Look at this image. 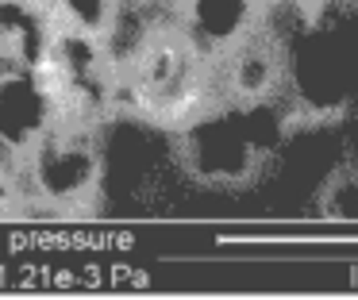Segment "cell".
I'll list each match as a JSON object with an SVG mask.
<instances>
[{"mask_svg": "<svg viewBox=\"0 0 358 300\" xmlns=\"http://www.w3.org/2000/svg\"><path fill=\"white\" fill-rule=\"evenodd\" d=\"M224 104H266L285 97V46L262 27L216 62Z\"/></svg>", "mask_w": 358, "mask_h": 300, "instance_id": "3957f363", "label": "cell"}, {"mask_svg": "<svg viewBox=\"0 0 358 300\" xmlns=\"http://www.w3.org/2000/svg\"><path fill=\"white\" fill-rule=\"evenodd\" d=\"M224 104L216 62L201 58L181 38L178 23L155 38L131 69L116 77L112 89V115H131L166 135H181L204 112Z\"/></svg>", "mask_w": 358, "mask_h": 300, "instance_id": "6da1fadb", "label": "cell"}, {"mask_svg": "<svg viewBox=\"0 0 358 300\" xmlns=\"http://www.w3.org/2000/svg\"><path fill=\"white\" fill-rule=\"evenodd\" d=\"M266 0H178V31L201 58L220 62L262 27Z\"/></svg>", "mask_w": 358, "mask_h": 300, "instance_id": "277c9868", "label": "cell"}, {"mask_svg": "<svg viewBox=\"0 0 358 300\" xmlns=\"http://www.w3.org/2000/svg\"><path fill=\"white\" fill-rule=\"evenodd\" d=\"M112 4L116 0H47V12L55 20V27H70L81 35H101V27L108 23Z\"/></svg>", "mask_w": 358, "mask_h": 300, "instance_id": "5b68a950", "label": "cell"}, {"mask_svg": "<svg viewBox=\"0 0 358 300\" xmlns=\"http://www.w3.org/2000/svg\"><path fill=\"white\" fill-rule=\"evenodd\" d=\"M20 192L50 212H85L104 192L101 123L50 120L20 158Z\"/></svg>", "mask_w": 358, "mask_h": 300, "instance_id": "7a4b0ae2", "label": "cell"}, {"mask_svg": "<svg viewBox=\"0 0 358 300\" xmlns=\"http://www.w3.org/2000/svg\"><path fill=\"white\" fill-rule=\"evenodd\" d=\"M173 4H178V0H173Z\"/></svg>", "mask_w": 358, "mask_h": 300, "instance_id": "8992f818", "label": "cell"}]
</instances>
